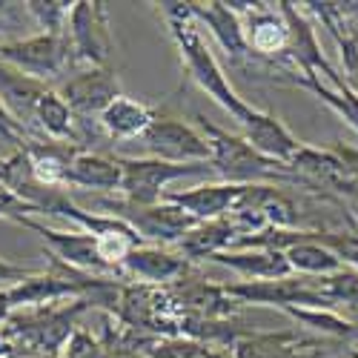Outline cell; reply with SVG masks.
<instances>
[{
    "label": "cell",
    "mask_w": 358,
    "mask_h": 358,
    "mask_svg": "<svg viewBox=\"0 0 358 358\" xmlns=\"http://www.w3.org/2000/svg\"><path fill=\"white\" fill-rule=\"evenodd\" d=\"M161 6V17L169 26V35L178 46V55L184 61V69L189 72V78L210 95L232 121L241 127L250 121V115L255 112L252 103H247L241 95L232 89L224 66L218 64V57L213 55L210 43L203 41L201 29L189 12V3H158Z\"/></svg>",
    "instance_id": "1"
},
{
    "label": "cell",
    "mask_w": 358,
    "mask_h": 358,
    "mask_svg": "<svg viewBox=\"0 0 358 358\" xmlns=\"http://www.w3.org/2000/svg\"><path fill=\"white\" fill-rule=\"evenodd\" d=\"M198 132L203 141L210 143V166L221 178L224 184H238V187H250V184H287V187H301V181L278 161L261 155L258 149H252L241 135L227 132L218 124L206 121L198 112Z\"/></svg>",
    "instance_id": "2"
},
{
    "label": "cell",
    "mask_w": 358,
    "mask_h": 358,
    "mask_svg": "<svg viewBox=\"0 0 358 358\" xmlns=\"http://www.w3.org/2000/svg\"><path fill=\"white\" fill-rule=\"evenodd\" d=\"M89 310L83 298L72 304H52L46 310L29 315H9V321L0 327L6 355H26V358H52L64 350L69 336L78 330V318Z\"/></svg>",
    "instance_id": "3"
},
{
    "label": "cell",
    "mask_w": 358,
    "mask_h": 358,
    "mask_svg": "<svg viewBox=\"0 0 358 358\" xmlns=\"http://www.w3.org/2000/svg\"><path fill=\"white\" fill-rule=\"evenodd\" d=\"M95 210L101 215H112L117 221H124L129 229L138 232L143 244H155V247H175L198 224L169 201L141 206L121 195H103V198H95Z\"/></svg>",
    "instance_id": "4"
},
{
    "label": "cell",
    "mask_w": 358,
    "mask_h": 358,
    "mask_svg": "<svg viewBox=\"0 0 358 358\" xmlns=\"http://www.w3.org/2000/svg\"><path fill=\"white\" fill-rule=\"evenodd\" d=\"M121 161V198L141 203V206H152L166 198V187L181 178H198V175H210V164H169L158 158H117ZM215 175V172H213Z\"/></svg>",
    "instance_id": "5"
},
{
    "label": "cell",
    "mask_w": 358,
    "mask_h": 358,
    "mask_svg": "<svg viewBox=\"0 0 358 358\" xmlns=\"http://www.w3.org/2000/svg\"><path fill=\"white\" fill-rule=\"evenodd\" d=\"M66 43L75 66H109L115 41L109 29V12L101 0H78L66 20Z\"/></svg>",
    "instance_id": "6"
},
{
    "label": "cell",
    "mask_w": 358,
    "mask_h": 358,
    "mask_svg": "<svg viewBox=\"0 0 358 358\" xmlns=\"http://www.w3.org/2000/svg\"><path fill=\"white\" fill-rule=\"evenodd\" d=\"M0 61L46 86L66 75L69 66H75L66 35H46V32L17 41H0Z\"/></svg>",
    "instance_id": "7"
},
{
    "label": "cell",
    "mask_w": 358,
    "mask_h": 358,
    "mask_svg": "<svg viewBox=\"0 0 358 358\" xmlns=\"http://www.w3.org/2000/svg\"><path fill=\"white\" fill-rule=\"evenodd\" d=\"M17 224L26 227V229H32V232H38L46 241V247H49V255L57 258V261H64L66 266H72V270L86 273V275H115V278H124L121 273H115L112 266L106 264L95 235H89L83 229L64 232V229L46 227V224H41L35 218H20Z\"/></svg>",
    "instance_id": "8"
},
{
    "label": "cell",
    "mask_w": 358,
    "mask_h": 358,
    "mask_svg": "<svg viewBox=\"0 0 358 358\" xmlns=\"http://www.w3.org/2000/svg\"><path fill=\"white\" fill-rule=\"evenodd\" d=\"M227 292L238 304H258V307H307V310H336L327 298L315 289L310 278H278V281H238L224 284Z\"/></svg>",
    "instance_id": "9"
},
{
    "label": "cell",
    "mask_w": 358,
    "mask_h": 358,
    "mask_svg": "<svg viewBox=\"0 0 358 358\" xmlns=\"http://www.w3.org/2000/svg\"><path fill=\"white\" fill-rule=\"evenodd\" d=\"M55 92L64 98V103L80 121H98L101 112L115 98L124 95L121 80H117V72L112 66H86L72 78H66Z\"/></svg>",
    "instance_id": "10"
},
{
    "label": "cell",
    "mask_w": 358,
    "mask_h": 358,
    "mask_svg": "<svg viewBox=\"0 0 358 358\" xmlns=\"http://www.w3.org/2000/svg\"><path fill=\"white\" fill-rule=\"evenodd\" d=\"M141 141L149 158L169 164H210V143L195 127L178 121V117L158 115Z\"/></svg>",
    "instance_id": "11"
},
{
    "label": "cell",
    "mask_w": 358,
    "mask_h": 358,
    "mask_svg": "<svg viewBox=\"0 0 358 358\" xmlns=\"http://www.w3.org/2000/svg\"><path fill=\"white\" fill-rule=\"evenodd\" d=\"M344 341L333 338H313L301 333H244L229 350L232 358H327Z\"/></svg>",
    "instance_id": "12"
},
{
    "label": "cell",
    "mask_w": 358,
    "mask_h": 358,
    "mask_svg": "<svg viewBox=\"0 0 358 358\" xmlns=\"http://www.w3.org/2000/svg\"><path fill=\"white\" fill-rule=\"evenodd\" d=\"M175 310L181 313V318H201V321H229L238 313L235 298L227 292L224 284H213L210 278H203L198 270H192L184 281H178L166 287Z\"/></svg>",
    "instance_id": "13"
},
{
    "label": "cell",
    "mask_w": 358,
    "mask_h": 358,
    "mask_svg": "<svg viewBox=\"0 0 358 358\" xmlns=\"http://www.w3.org/2000/svg\"><path fill=\"white\" fill-rule=\"evenodd\" d=\"M192 270H195V264H189L175 247H155V244L135 247L121 264V273L127 281L164 287V289L184 281Z\"/></svg>",
    "instance_id": "14"
},
{
    "label": "cell",
    "mask_w": 358,
    "mask_h": 358,
    "mask_svg": "<svg viewBox=\"0 0 358 358\" xmlns=\"http://www.w3.org/2000/svg\"><path fill=\"white\" fill-rule=\"evenodd\" d=\"M189 12L195 17V23L206 26L213 32V38L218 41V46L227 52L229 61L244 64L250 57V46H247V35H244V23L241 15L232 12L229 3L224 0H210V3H189Z\"/></svg>",
    "instance_id": "15"
},
{
    "label": "cell",
    "mask_w": 358,
    "mask_h": 358,
    "mask_svg": "<svg viewBox=\"0 0 358 358\" xmlns=\"http://www.w3.org/2000/svg\"><path fill=\"white\" fill-rule=\"evenodd\" d=\"M49 89L52 86L29 78V75H23V72H17V69H12V66H6L3 61H0V103L9 109V115L32 138H38V132H35L38 103ZM38 141H43V138H38Z\"/></svg>",
    "instance_id": "16"
},
{
    "label": "cell",
    "mask_w": 358,
    "mask_h": 358,
    "mask_svg": "<svg viewBox=\"0 0 358 358\" xmlns=\"http://www.w3.org/2000/svg\"><path fill=\"white\" fill-rule=\"evenodd\" d=\"M241 138H244L252 149H258L261 155L273 158V161H278V164H284V166L298 155V149L304 146L301 141H298V138L278 121L273 112H264V109H258V106H255V112L250 115V121L241 124Z\"/></svg>",
    "instance_id": "17"
},
{
    "label": "cell",
    "mask_w": 358,
    "mask_h": 358,
    "mask_svg": "<svg viewBox=\"0 0 358 358\" xmlns=\"http://www.w3.org/2000/svg\"><path fill=\"white\" fill-rule=\"evenodd\" d=\"M244 187H238V184H201V187H192L187 192H172L166 195L164 201L175 203L178 210H184L192 221L203 224V221H215V218H224L232 213V206L235 201L241 198Z\"/></svg>",
    "instance_id": "18"
},
{
    "label": "cell",
    "mask_w": 358,
    "mask_h": 358,
    "mask_svg": "<svg viewBox=\"0 0 358 358\" xmlns=\"http://www.w3.org/2000/svg\"><path fill=\"white\" fill-rule=\"evenodd\" d=\"M121 161L103 155V152H92V149H80L72 158L69 169H66V189H92V192H103V195H117L121 192Z\"/></svg>",
    "instance_id": "19"
},
{
    "label": "cell",
    "mask_w": 358,
    "mask_h": 358,
    "mask_svg": "<svg viewBox=\"0 0 358 358\" xmlns=\"http://www.w3.org/2000/svg\"><path fill=\"white\" fill-rule=\"evenodd\" d=\"M155 117H158L155 106L121 95L101 112L98 127L109 141H135V138H143V132L152 127Z\"/></svg>",
    "instance_id": "20"
},
{
    "label": "cell",
    "mask_w": 358,
    "mask_h": 358,
    "mask_svg": "<svg viewBox=\"0 0 358 358\" xmlns=\"http://www.w3.org/2000/svg\"><path fill=\"white\" fill-rule=\"evenodd\" d=\"M210 261L238 273L244 281H278V278L292 275L287 255L270 252V250H227V252L213 255Z\"/></svg>",
    "instance_id": "21"
},
{
    "label": "cell",
    "mask_w": 358,
    "mask_h": 358,
    "mask_svg": "<svg viewBox=\"0 0 358 358\" xmlns=\"http://www.w3.org/2000/svg\"><path fill=\"white\" fill-rule=\"evenodd\" d=\"M35 132L43 141H57V143H72L80 146V117L72 115V109L64 103V98L49 89L41 98L38 112H35Z\"/></svg>",
    "instance_id": "22"
},
{
    "label": "cell",
    "mask_w": 358,
    "mask_h": 358,
    "mask_svg": "<svg viewBox=\"0 0 358 358\" xmlns=\"http://www.w3.org/2000/svg\"><path fill=\"white\" fill-rule=\"evenodd\" d=\"M238 232L232 229V224L227 218H215V221H203V224H195L181 241L175 244V250L181 252L189 264L195 261H210L213 255L218 252H227L232 244H235Z\"/></svg>",
    "instance_id": "23"
},
{
    "label": "cell",
    "mask_w": 358,
    "mask_h": 358,
    "mask_svg": "<svg viewBox=\"0 0 358 358\" xmlns=\"http://www.w3.org/2000/svg\"><path fill=\"white\" fill-rule=\"evenodd\" d=\"M284 80L298 86V89H307V92H313L318 101H324L338 117H344V121L358 132V92H352V89H347V92L330 89L321 80V75H315V72H298L295 69V72H287Z\"/></svg>",
    "instance_id": "24"
},
{
    "label": "cell",
    "mask_w": 358,
    "mask_h": 358,
    "mask_svg": "<svg viewBox=\"0 0 358 358\" xmlns=\"http://www.w3.org/2000/svg\"><path fill=\"white\" fill-rule=\"evenodd\" d=\"M289 318H295L298 324L315 330L321 338H333V341H344L350 344L352 338H358V324L347 321L344 315H338L336 310H307V307H287L281 310Z\"/></svg>",
    "instance_id": "25"
},
{
    "label": "cell",
    "mask_w": 358,
    "mask_h": 358,
    "mask_svg": "<svg viewBox=\"0 0 358 358\" xmlns=\"http://www.w3.org/2000/svg\"><path fill=\"white\" fill-rule=\"evenodd\" d=\"M284 255H287L289 270L304 275V278H321V275H330V273H336L344 266L330 250L321 247L318 241H301V244L289 247Z\"/></svg>",
    "instance_id": "26"
},
{
    "label": "cell",
    "mask_w": 358,
    "mask_h": 358,
    "mask_svg": "<svg viewBox=\"0 0 358 358\" xmlns=\"http://www.w3.org/2000/svg\"><path fill=\"white\" fill-rule=\"evenodd\" d=\"M315 289L330 301L333 307H358V270L341 266V270L315 278Z\"/></svg>",
    "instance_id": "27"
},
{
    "label": "cell",
    "mask_w": 358,
    "mask_h": 358,
    "mask_svg": "<svg viewBox=\"0 0 358 358\" xmlns=\"http://www.w3.org/2000/svg\"><path fill=\"white\" fill-rule=\"evenodd\" d=\"M23 9L35 17V23L46 35H64L72 3H66V0H49V3H43V0H29V3H23Z\"/></svg>",
    "instance_id": "28"
},
{
    "label": "cell",
    "mask_w": 358,
    "mask_h": 358,
    "mask_svg": "<svg viewBox=\"0 0 358 358\" xmlns=\"http://www.w3.org/2000/svg\"><path fill=\"white\" fill-rule=\"evenodd\" d=\"M143 358H227L215 347H206L189 338H161L146 350Z\"/></svg>",
    "instance_id": "29"
},
{
    "label": "cell",
    "mask_w": 358,
    "mask_h": 358,
    "mask_svg": "<svg viewBox=\"0 0 358 358\" xmlns=\"http://www.w3.org/2000/svg\"><path fill=\"white\" fill-rule=\"evenodd\" d=\"M315 241L330 250L344 266L358 270V229L347 232H330V229H315Z\"/></svg>",
    "instance_id": "30"
},
{
    "label": "cell",
    "mask_w": 358,
    "mask_h": 358,
    "mask_svg": "<svg viewBox=\"0 0 358 358\" xmlns=\"http://www.w3.org/2000/svg\"><path fill=\"white\" fill-rule=\"evenodd\" d=\"M29 141H38V138L29 135V132L15 121V117L9 115V109L0 103V146H9L12 152H15V149H23Z\"/></svg>",
    "instance_id": "31"
},
{
    "label": "cell",
    "mask_w": 358,
    "mask_h": 358,
    "mask_svg": "<svg viewBox=\"0 0 358 358\" xmlns=\"http://www.w3.org/2000/svg\"><path fill=\"white\" fill-rule=\"evenodd\" d=\"M32 273H35V270H26V266H17V264H12V261H6V258H0V289H9V287H15V284L26 281Z\"/></svg>",
    "instance_id": "32"
},
{
    "label": "cell",
    "mask_w": 358,
    "mask_h": 358,
    "mask_svg": "<svg viewBox=\"0 0 358 358\" xmlns=\"http://www.w3.org/2000/svg\"><path fill=\"white\" fill-rule=\"evenodd\" d=\"M15 310H12V304H9V298H6V289H0V327H3L6 321H9V315H12Z\"/></svg>",
    "instance_id": "33"
},
{
    "label": "cell",
    "mask_w": 358,
    "mask_h": 358,
    "mask_svg": "<svg viewBox=\"0 0 358 358\" xmlns=\"http://www.w3.org/2000/svg\"><path fill=\"white\" fill-rule=\"evenodd\" d=\"M109 358H143V352H109Z\"/></svg>",
    "instance_id": "34"
},
{
    "label": "cell",
    "mask_w": 358,
    "mask_h": 358,
    "mask_svg": "<svg viewBox=\"0 0 358 358\" xmlns=\"http://www.w3.org/2000/svg\"><path fill=\"white\" fill-rule=\"evenodd\" d=\"M350 210H352V221L358 224V201H352V203H350Z\"/></svg>",
    "instance_id": "35"
},
{
    "label": "cell",
    "mask_w": 358,
    "mask_h": 358,
    "mask_svg": "<svg viewBox=\"0 0 358 358\" xmlns=\"http://www.w3.org/2000/svg\"><path fill=\"white\" fill-rule=\"evenodd\" d=\"M350 358H358V350H350Z\"/></svg>",
    "instance_id": "36"
},
{
    "label": "cell",
    "mask_w": 358,
    "mask_h": 358,
    "mask_svg": "<svg viewBox=\"0 0 358 358\" xmlns=\"http://www.w3.org/2000/svg\"><path fill=\"white\" fill-rule=\"evenodd\" d=\"M3 358H26V355H3Z\"/></svg>",
    "instance_id": "37"
}]
</instances>
